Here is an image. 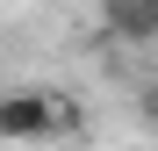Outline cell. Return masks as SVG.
I'll use <instances>...</instances> for the list:
<instances>
[{
  "label": "cell",
  "instance_id": "cell-1",
  "mask_svg": "<svg viewBox=\"0 0 158 151\" xmlns=\"http://www.w3.org/2000/svg\"><path fill=\"white\" fill-rule=\"evenodd\" d=\"M79 108L58 86H7L0 94V144H43V137H72Z\"/></svg>",
  "mask_w": 158,
  "mask_h": 151
},
{
  "label": "cell",
  "instance_id": "cell-2",
  "mask_svg": "<svg viewBox=\"0 0 158 151\" xmlns=\"http://www.w3.org/2000/svg\"><path fill=\"white\" fill-rule=\"evenodd\" d=\"M108 36L151 43V36H158V0H108Z\"/></svg>",
  "mask_w": 158,
  "mask_h": 151
},
{
  "label": "cell",
  "instance_id": "cell-3",
  "mask_svg": "<svg viewBox=\"0 0 158 151\" xmlns=\"http://www.w3.org/2000/svg\"><path fill=\"white\" fill-rule=\"evenodd\" d=\"M137 115H144V122H151V130H158V79H151V86L137 94Z\"/></svg>",
  "mask_w": 158,
  "mask_h": 151
}]
</instances>
